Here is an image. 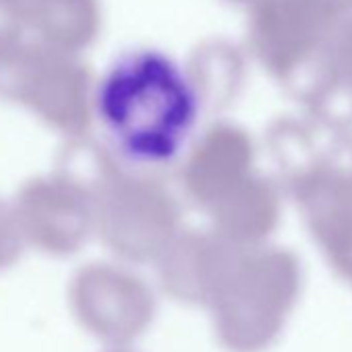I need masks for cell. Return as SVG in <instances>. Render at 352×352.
<instances>
[{
  "label": "cell",
  "instance_id": "obj_1",
  "mask_svg": "<svg viewBox=\"0 0 352 352\" xmlns=\"http://www.w3.org/2000/svg\"><path fill=\"white\" fill-rule=\"evenodd\" d=\"M94 118L129 166H172L191 147L204 114L201 89L174 54L137 46L116 54L94 87Z\"/></svg>",
  "mask_w": 352,
  "mask_h": 352
}]
</instances>
